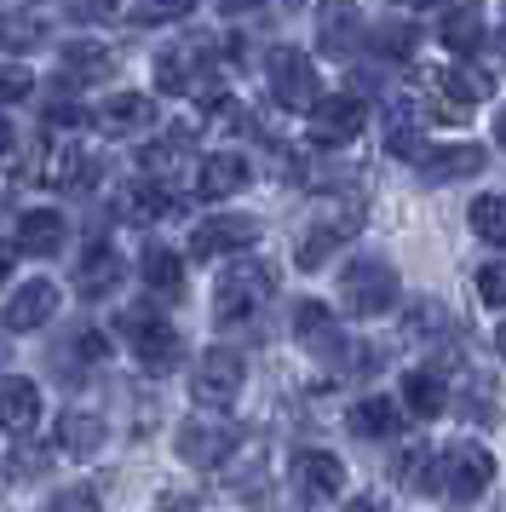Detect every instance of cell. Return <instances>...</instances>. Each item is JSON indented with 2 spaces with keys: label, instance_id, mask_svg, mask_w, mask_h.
<instances>
[{
  "label": "cell",
  "instance_id": "277c9868",
  "mask_svg": "<svg viewBox=\"0 0 506 512\" xmlns=\"http://www.w3.org/2000/svg\"><path fill=\"white\" fill-rule=\"evenodd\" d=\"M242 380H248V369H242L236 351L207 346L202 357H196V369H190V397H196L202 409H230V403L242 397Z\"/></svg>",
  "mask_w": 506,
  "mask_h": 512
},
{
  "label": "cell",
  "instance_id": "9c48e42d",
  "mask_svg": "<svg viewBox=\"0 0 506 512\" xmlns=\"http://www.w3.org/2000/svg\"><path fill=\"white\" fill-rule=\"evenodd\" d=\"M248 242H259V219H248V213H219V219H202L190 231V254L219 259V254H242Z\"/></svg>",
  "mask_w": 506,
  "mask_h": 512
},
{
  "label": "cell",
  "instance_id": "7bdbcfd3",
  "mask_svg": "<svg viewBox=\"0 0 506 512\" xmlns=\"http://www.w3.org/2000/svg\"><path fill=\"white\" fill-rule=\"evenodd\" d=\"M12 259H18V248H12V242H0V282L12 277Z\"/></svg>",
  "mask_w": 506,
  "mask_h": 512
},
{
  "label": "cell",
  "instance_id": "b9f144b4",
  "mask_svg": "<svg viewBox=\"0 0 506 512\" xmlns=\"http://www.w3.org/2000/svg\"><path fill=\"white\" fill-rule=\"evenodd\" d=\"M161 512H196V507H190V495H179V489H167V495H161Z\"/></svg>",
  "mask_w": 506,
  "mask_h": 512
},
{
  "label": "cell",
  "instance_id": "bcb514c9",
  "mask_svg": "<svg viewBox=\"0 0 506 512\" xmlns=\"http://www.w3.org/2000/svg\"><path fill=\"white\" fill-rule=\"evenodd\" d=\"M495 351H501V357H506V323L495 328Z\"/></svg>",
  "mask_w": 506,
  "mask_h": 512
},
{
  "label": "cell",
  "instance_id": "74e56055",
  "mask_svg": "<svg viewBox=\"0 0 506 512\" xmlns=\"http://www.w3.org/2000/svg\"><path fill=\"white\" fill-rule=\"evenodd\" d=\"M46 466V449H18V461H6V478H35Z\"/></svg>",
  "mask_w": 506,
  "mask_h": 512
},
{
  "label": "cell",
  "instance_id": "4dcf8cb0",
  "mask_svg": "<svg viewBox=\"0 0 506 512\" xmlns=\"http://www.w3.org/2000/svg\"><path fill=\"white\" fill-rule=\"evenodd\" d=\"M466 219H472V231H478L483 242H495V248H506V196H478Z\"/></svg>",
  "mask_w": 506,
  "mask_h": 512
},
{
  "label": "cell",
  "instance_id": "ffe728a7",
  "mask_svg": "<svg viewBox=\"0 0 506 512\" xmlns=\"http://www.w3.org/2000/svg\"><path fill=\"white\" fill-rule=\"evenodd\" d=\"M403 409H409L414 420H437L443 409H449V386H443V374L437 369H409V380H403Z\"/></svg>",
  "mask_w": 506,
  "mask_h": 512
},
{
  "label": "cell",
  "instance_id": "ee69618b",
  "mask_svg": "<svg viewBox=\"0 0 506 512\" xmlns=\"http://www.w3.org/2000/svg\"><path fill=\"white\" fill-rule=\"evenodd\" d=\"M495 144H501V150H506V110H501V116H495Z\"/></svg>",
  "mask_w": 506,
  "mask_h": 512
},
{
  "label": "cell",
  "instance_id": "5b68a950",
  "mask_svg": "<svg viewBox=\"0 0 506 512\" xmlns=\"http://www.w3.org/2000/svg\"><path fill=\"white\" fill-rule=\"evenodd\" d=\"M265 81H271V98L282 110H311L317 104V64L299 47H276L265 58Z\"/></svg>",
  "mask_w": 506,
  "mask_h": 512
},
{
  "label": "cell",
  "instance_id": "8fae6325",
  "mask_svg": "<svg viewBox=\"0 0 506 512\" xmlns=\"http://www.w3.org/2000/svg\"><path fill=\"white\" fill-rule=\"evenodd\" d=\"M46 317H58V288L46 277L23 282L18 294L6 300V311H0V323H6V334H29V328H41Z\"/></svg>",
  "mask_w": 506,
  "mask_h": 512
},
{
  "label": "cell",
  "instance_id": "d590c367",
  "mask_svg": "<svg viewBox=\"0 0 506 512\" xmlns=\"http://www.w3.org/2000/svg\"><path fill=\"white\" fill-rule=\"evenodd\" d=\"M121 18H127V24H179L184 18V6H121Z\"/></svg>",
  "mask_w": 506,
  "mask_h": 512
},
{
  "label": "cell",
  "instance_id": "7c38bea8",
  "mask_svg": "<svg viewBox=\"0 0 506 512\" xmlns=\"http://www.w3.org/2000/svg\"><path fill=\"white\" fill-rule=\"evenodd\" d=\"M110 438V426L104 415H92V409H64L58 415V432H52V449H64L69 461H92L98 449Z\"/></svg>",
  "mask_w": 506,
  "mask_h": 512
},
{
  "label": "cell",
  "instance_id": "f35d334b",
  "mask_svg": "<svg viewBox=\"0 0 506 512\" xmlns=\"http://www.w3.org/2000/svg\"><path fill=\"white\" fill-rule=\"evenodd\" d=\"M75 357H81V363H104V357H110V340H104V334H75Z\"/></svg>",
  "mask_w": 506,
  "mask_h": 512
},
{
  "label": "cell",
  "instance_id": "2e32d148",
  "mask_svg": "<svg viewBox=\"0 0 506 512\" xmlns=\"http://www.w3.org/2000/svg\"><path fill=\"white\" fill-rule=\"evenodd\" d=\"M437 41L455 52V58H478L483 52V12L478 6H449V12H437Z\"/></svg>",
  "mask_w": 506,
  "mask_h": 512
},
{
  "label": "cell",
  "instance_id": "ab89813d",
  "mask_svg": "<svg viewBox=\"0 0 506 512\" xmlns=\"http://www.w3.org/2000/svg\"><path fill=\"white\" fill-rule=\"evenodd\" d=\"M87 110H75V104H46V127H81Z\"/></svg>",
  "mask_w": 506,
  "mask_h": 512
},
{
  "label": "cell",
  "instance_id": "f6af8a7d",
  "mask_svg": "<svg viewBox=\"0 0 506 512\" xmlns=\"http://www.w3.org/2000/svg\"><path fill=\"white\" fill-rule=\"evenodd\" d=\"M6 150H12V127H6V121H0V156H6Z\"/></svg>",
  "mask_w": 506,
  "mask_h": 512
},
{
  "label": "cell",
  "instance_id": "ac0fdd59",
  "mask_svg": "<svg viewBox=\"0 0 506 512\" xmlns=\"http://www.w3.org/2000/svg\"><path fill=\"white\" fill-rule=\"evenodd\" d=\"M294 478H299V489H305V495H317V501H334V495L345 489V466L334 461L328 449H305V455L294 461Z\"/></svg>",
  "mask_w": 506,
  "mask_h": 512
},
{
  "label": "cell",
  "instance_id": "836d02e7",
  "mask_svg": "<svg viewBox=\"0 0 506 512\" xmlns=\"http://www.w3.org/2000/svg\"><path fill=\"white\" fill-rule=\"evenodd\" d=\"M35 87V75L23 70V64H0V104H23Z\"/></svg>",
  "mask_w": 506,
  "mask_h": 512
},
{
  "label": "cell",
  "instance_id": "d6a6232c",
  "mask_svg": "<svg viewBox=\"0 0 506 512\" xmlns=\"http://www.w3.org/2000/svg\"><path fill=\"white\" fill-rule=\"evenodd\" d=\"M46 512H98V489H92V484L58 489V495L46 501Z\"/></svg>",
  "mask_w": 506,
  "mask_h": 512
},
{
  "label": "cell",
  "instance_id": "8992f818",
  "mask_svg": "<svg viewBox=\"0 0 506 512\" xmlns=\"http://www.w3.org/2000/svg\"><path fill=\"white\" fill-rule=\"evenodd\" d=\"M437 461H443V478H437V484H443L449 501H478L483 489L495 484V455H489L483 443H472V438L455 443V449L437 455Z\"/></svg>",
  "mask_w": 506,
  "mask_h": 512
},
{
  "label": "cell",
  "instance_id": "f1b7e54d",
  "mask_svg": "<svg viewBox=\"0 0 506 512\" xmlns=\"http://www.w3.org/2000/svg\"><path fill=\"white\" fill-rule=\"evenodd\" d=\"M92 179H98V167H92V156H81V150H58V156L46 162V185L92 190Z\"/></svg>",
  "mask_w": 506,
  "mask_h": 512
},
{
  "label": "cell",
  "instance_id": "ba28073f",
  "mask_svg": "<svg viewBox=\"0 0 506 512\" xmlns=\"http://www.w3.org/2000/svg\"><path fill=\"white\" fill-rule=\"evenodd\" d=\"M368 127V104L357 93H334L311 104V144L334 150V144H351Z\"/></svg>",
  "mask_w": 506,
  "mask_h": 512
},
{
  "label": "cell",
  "instance_id": "52a82bcc",
  "mask_svg": "<svg viewBox=\"0 0 506 512\" xmlns=\"http://www.w3.org/2000/svg\"><path fill=\"white\" fill-rule=\"evenodd\" d=\"M173 449H179L184 466H219L225 455H236V426L219 415H190L179 426V438H173Z\"/></svg>",
  "mask_w": 506,
  "mask_h": 512
},
{
  "label": "cell",
  "instance_id": "44dd1931",
  "mask_svg": "<svg viewBox=\"0 0 506 512\" xmlns=\"http://www.w3.org/2000/svg\"><path fill=\"white\" fill-rule=\"evenodd\" d=\"M115 282H121V254H115V248H104V242H92L87 254H81L75 288H81L87 300H98V294H110Z\"/></svg>",
  "mask_w": 506,
  "mask_h": 512
},
{
  "label": "cell",
  "instance_id": "4fadbf2b",
  "mask_svg": "<svg viewBox=\"0 0 506 512\" xmlns=\"http://www.w3.org/2000/svg\"><path fill=\"white\" fill-rule=\"evenodd\" d=\"M92 121H98L110 139H121V133H150V127H156V98L150 93H110L98 104Z\"/></svg>",
  "mask_w": 506,
  "mask_h": 512
},
{
  "label": "cell",
  "instance_id": "f546056e",
  "mask_svg": "<svg viewBox=\"0 0 506 512\" xmlns=\"http://www.w3.org/2000/svg\"><path fill=\"white\" fill-rule=\"evenodd\" d=\"M121 208L133 213V219H144V225H150V219H167V213L179 208V196H167L161 185H150V179H144V185H133L127 196H121Z\"/></svg>",
  "mask_w": 506,
  "mask_h": 512
},
{
  "label": "cell",
  "instance_id": "e0dca14e",
  "mask_svg": "<svg viewBox=\"0 0 506 512\" xmlns=\"http://www.w3.org/2000/svg\"><path fill=\"white\" fill-rule=\"evenodd\" d=\"M64 248V219H58V208H29L18 219V254L29 259H52Z\"/></svg>",
  "mask_w": 506,
  "mask_h": 512
},
{
  "label": "cell",
  "instance_id": "d6986e66",
  "mask_svg": "<svg viewBox=\"0 0 506 512\" xmlns=\"http://www.w3.org/2000/svg\"><path fill=\"white\" fill-rule=\"evenodd\" d=\"M41 420V392L35 380H0V432H29Z\"/></svg>",
  "mask_w": 506,
  "mask_h": 512
},
{
  "label": "cell",
  "instance_id": "3957f363",
  "mask_svg": "<svg viewBox=\"0 0 506 512\" xmlns=\"http://www.w3.org/2000/svg\"><path fill=\"white\" fill-rule=\"evenodd\" d=\"M121 328H127V340H133L138 369L144 374H167V369L184 363V340H179V328L167 323V317H156V311H127Z\"/></svg>",
  "mask_w": 506,
  "mask_h": 512
},
{
  "label": "cell",
  "instance_id": "83f0119b",
  "mask_svg": "<svg viewBox=\"0 0 506 512\" xmlns=\"http://www.w3.org/2000/svg\"><path fill=\"white\" fill-rule=\"evenodd\" d=\"M432 81H437V93L449 98V104H460V110L489 98V75H483V70H466V64H455V70H437Z\"/></svg>",
  "mask_w": 506,
  "mask_h": 512
},
{
  "label": "cell",
  "instance_id": "9a60e30c",
  "mask_svg": "<svg viewBox=\"0 0 506 512\" xmlns=\"http://www.w3.org/2000/svg\"><path fill=\"white\" fill-rule=\"evenodd\" d=\"M294 334H299V346H311L322 363H334V357L345 351L340 328H334V311H328L322 300H299L294 305Z\"/></svg>",
  "mask_w": 506,
  "mask_h": 512
},
{
  "label": "cell",
  "instance_id": "6da1fadb",
  "mask_svg": "<svg viewBox=\"0 0 506 512\" xmlns=\"http://www.w3.org/2000/svg\"><path fill=\"white\" fill-rule=\"evenodd\" d=\"M271 265H259V259H236L230 271H219V288H213V323H248L259 305L271 300Z\"/></svg>",
  "mask_w": 506,
  "mask_h": 512
},
{
  "label": "cell",
  "instance_id": "1f68e13d",
  "mask_svg": "<svg viewBox=\"0 0 506 512\" xmlns=\"http://www.w3.org/2000/svg\"><path fill=\"white\" fill-rule=\"evenodd\" d=\"M397 478H403L409 489H432L437 484V455L426 449V443L403 449V455H397Z\"/></svg>",
  "mask_w": 506,
  "mask_h": 512
},
{
  "label": "cell",
  "instance_id": "8d00e7d4",
  "mask_svg": "<svg viewBox=\"0 0 506 512\" xmlns=\"http://www.w3.org/2000/svg\"><path fill=\"white\" fill-rule=\"evenodd\" d=\"M69 70L75 75H104L110 70V52L104 47H69Z\"/></svg>",
  "mask_w": 506,
  "mask_h": 512
},
{
  "label": "cell",
  "instance_id": "4316f807",
  "mask_svg": "<svg viewBox=\"0 0 506 512\" xmlns=\"http://www.w3.org/2000/svg\"><path fill=\"white\" fill-rule=\"evenodd\" d=\"M138 265H144L138 277H144V288H150V294H167V300H179V294H184V271H179V254H167V248H156V242H150V248H144V259H138Z\"/></svg>",
  "mask_w": 506,
  "mask_h": 512
},
{
  "label": "cell",
  "instance_id": "cb8c5ba5",
  "mask_svg": "<svg viewBox=\"0 0 506 512\" xmlns=\"http://www.w3.org/2000/svg\"><path fill=\"white\" fill-rule=\"evenodd\" d=\"M184 150H190V127H173L167 144H144V150H138V167L150 173V185H167L184 167Z\"/></svg>",
  "mask_w": 506,
  "mask_h": 512
},
{
  "label": "cell",
  "instance_id": "d4e9b609",
  "mask_svg": "<svg viewBox=\"0 0 506 512\" xmlns=\"http://www.w3.org/2000/svg\"><path fill=\"white\" fill-rule=\"evenodd\" d=\"M196 81H202V58L196 47H173L156 58V87L161 93H196Z\"/></svg>",
  "mask_w": 506,
  "mask_h": 512
},
{
  "label": "cell",
  "instance_id": "60d3db41",
  "mask_svg": "<svg viewBox=\"0 0 506 512\" xmlns=\"http://www.w3.org/2000/svg\"><path fill=\"white\" fill-rule=\"evenodd\" d=\"M345 512H391L380 495H357V501H345Z\"/></svg>",
  "mask_w": 506,
  "mask_h": 512
},
{
  "label": "cell",
  "instance_id": "30bf717a",
  "mask_svg": "<svg viewBox=\"0 0 506 512\" xmlns=\"http://www.w3.org/2000/svg\"><path fill=\"white\" fill-rule=\"evenodd\" d=\"M483 156L478 144H432V150H420L414 156V167H420V179L426 185H449V179H472V173H483Z\"/></svg>",
  "mask_w": 506,
  "mask_h": 512
},
{
  "label": "cell",
  "instance_id": "e575fe53",
  "mask_svg": "<svg viewBox=\"0 0 506 512\" xmlns=\"http://www.w3.org/2000/svg\"><path fill=\"white\" fill-rule=\"evenodd\" d=\"M478 300L483 305H506V259H495V265L478 271Z\"/></svg>",
  "mask_w": 506,
  "mask_h": 512
},
{
  "label": "cell",
  "instance_id": "7402d4cb",
  "mask_svg": "<svg viewBox=\"0 0 506 512\" xmlns=\"http://www.w3.org/2000/svg\"><path fill=\"white\" fill-rule=\"evenodd\" d=\"M397 426H403V409L391 397H357L351 403V432L357 438H397Z\"/></svg>",
  "mask_w": 506,
  "mask_h": 512
},
{
  "label": "cell",
  "instance_id": "5bb4252c",
  "mask_svg": "<svg viewBox=\"0 0 506 512\" xmlns=\"http://www.w3.org/2000/svg\"><path fill=\"white\" fill-rule=\"evenodd\" d=\"M253 179L248 156H236V150H219V156H207L202 167H196V196L202 202H225V196H236V190Z\"/></svg>",
  "mask_w": 506,
  "mask_h": 512
},
{
  "label": "cell",
  "instance_id": "603a6c76",
  "mask_svg": "<svg viewBox=\"0 0 506 512\" xmlns=\"http://www.w3.org/2000/svg\"><path fill=\"white\" fill-rule=\"evenodd\" d=\"M46 41V18L35 6H6L0 12V47L6 52H35Z\"/></svg>",
  "mask_w": 506,
  "mask_h": 512
},
{
  "label": "cell",
  "instance_id": "7a4b0ae2",
  "mask_svg": "<svg viewBox=\"0 0 506 512\" xmlns=\"http://www.w3.org/2000/svg\"><path fill=\"white\" fill-rule=\"evenodd\" d=\"M403 294V282L391 271L386 259H357V265H345L340 277V300L357 311V317H386L391 305Z\"/></svg>",
  "mask_w": 506,
  "mask_h": 512
},
{
  "label": "cell",
  "instance_id": "484cf974",
  "mask_svg": "<svg viewBox=\"0 0 506 512\" xmlns=\"http://www.w3.org/2000/svg\"><path fill=\"white\" fill-rule=\"evenodd\" d=\"M351 231H357V219H317V225L305 231V242H299V271H317Z\"/></svg>",
  "mask_w": 506,
  "mask_h": 512
}]
</instances>
